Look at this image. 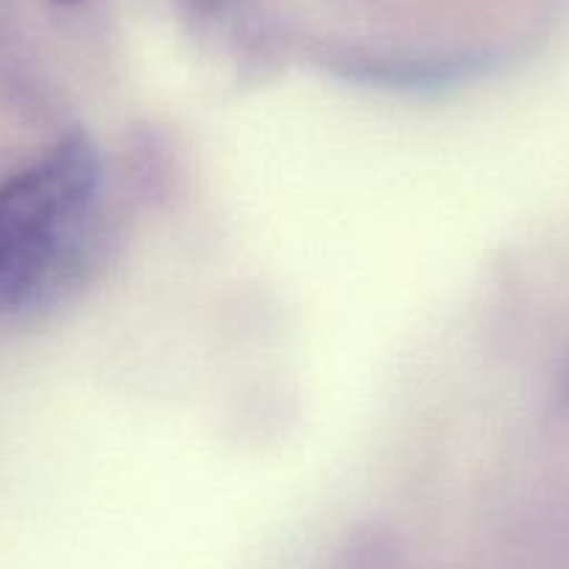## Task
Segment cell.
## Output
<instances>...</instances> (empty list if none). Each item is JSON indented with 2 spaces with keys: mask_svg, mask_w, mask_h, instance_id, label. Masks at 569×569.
Returning a JSON list of instances; mask_svg holds the SVG:
<instances>
[{
  "mask_svg": "<svg viewBox=\"0 0 569 569\" xmlns=\"http://www.w3.org/2000/svg\"><path fill=\"white\" fill-rule=\"evenodd\" d=\"M101 190V154L73 131L0 188V313L51 299L73 266Z\"/></svg>",
  "mask_w": 569,
  "mask_h": 569,
  "instance_id": "6da1fadb",
  "label": "cell"
},
{
  "mask_svg": "<svg viewBox=\"0 0 569 569\" xmlns=\"http://www.w3.org/2000/svg\"><path fill=\"white\" fill-rule=\"evenodd\" d=\"M558 399H561L563 408L569 410V360L561 369V380H558Z\"/></svg>",
  "mask_w": 569,
  "mask_h": 569,
  "instance_id": "7a4b0ae2",
  "label": "cell"
}]
</instances>
